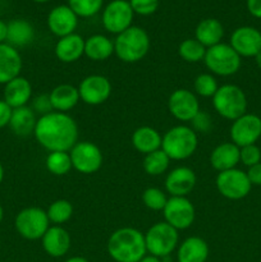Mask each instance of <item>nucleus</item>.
Instances as JSON below:
<instances>
[{
    "label": "nucleus",
    "instance_id": "f257e3e1",
    "mask_svg": "<svg viewBox=\"0 0 261 262\" xmlns=\"http://www.w3.org/2000/svg\"><path fill=\"white\" fill-rule=\"evenodd\" d=\"M78 125L68 113L50 112L38 117L33 136L49 152L67 151L78 142Z\"/></svg>",
    "mask_w": 261,
    "mask_h": 262
},
{
    "label": "nucleus",
    "instance_id": "f03ea898",
    "mask_svg": "<svg viewBox=\"0 0 261 262\" xmlns=\"http://www.w3.org/2000/svg\"><path fill=\"white\" fill-rule=\"evenodd\" d=\"M107 253L115 262H140L147 253L145 234L136 228H119L107 239Z\"/></svg>",
    "mask_w": 261,
    "mask_h": 262
},
{
    "label": "nucleus",
    "instance_id": "7ed1b4c3",
    "mask_svg": "<svg viewBox=\"0 0 261 262\" xmlns=\"http://www.w3.org/2000/svg\"><path fill=\"white\" fill-rule=\"evenodd\" d=\"M151 40L143 28L130 26L117 35L114 40V54L123 63H137L147 55Z\"/></svg>",
    "mask_w": 261,
    "mask_h": 262
},
{
    "label": "nucleus",
    "instance_id": "20e7f679",
    "mask_svg": "<svg viewBox=\"0 0 261 262\" xmlns=\"http://www.w3.org/2000/svg\"><path fill=\"white\" fill-rule=\"evenodd\" d=\"M199 137L189 125L178 124L165 132L161 141V150L170 160L182 161L191 158L197 150Z\"/></svg>",
    "mask_w": 261,
    "mask_h": 262
},
{
    "label": "nucleus",
    "instance_id": "39448f33",
    "mask_svg": "<svg viewBox=\"0 0 261 262\" xmlns=\"http://www.w3.org/2000/svg\"><path fill=\"white\" fill-rule=\"evenodd\" d=\"M212 99L215 112L227 120H235L247 113V97L237 84L225 83L219 86Z\"/></svg>",
    "mask_w": 261,
    "mask_h": 262
},
{
    "label": "nucleus",
    "instance_id": "423d86ee",
    "mask_svg": "<svg viewBox=\"0 0 261 262\" xmlns=\"http://www.w3.org/2000/svg\"><path fill=\"white\" fill-rule=\"evenodd\" d=\"M241 56L229 43L220 42L206 49L204 63L210 73L214 76L229 77L237 73L241 68Z\"/></svg>",
    "mask_w": 261,
    "mask_h": 262
},
{
    "label": "nucleus",
    "instance_id": "0eeeda50",
    "mask_svg": "<svg viewBox=\"0 0 261 262\" xmlns=\"http://www.w3.org/2000/svg\"><path fill=\"white\" fill-rule=\"evenodd\" d=\"M145 243L150 255L159 258L166 257L178 247V230L165 222L155 223L145 233Z\"/></svg>",
    "mask_w": 261,
    "mask_h": 262
},
{
    "label": "nucleus",
    "instance_id": "6e6552de",
    "mask_svg": "<svg viewBox=\"0 0 261 262\" xmlns=\"http://www.w3.org/2000/svg\"><path fill=\"white\" fill-rule=\"evenodd\" d=\"M14 228L18 234L27 241H37L50 228L48 214L36 206L25 207L14 217Z\"/></svg>",
    "mask_w": 261,
    "mask_h": 262
},
{
    "label": "nucleus",
    "instance_id": "1a4fd4ad",
    "mask_svg": "<svg viewBox=\"0 0 261 262\" xmlns=\"http://www.w3.org/2000/svg\"><path fill=\"white\" fill-rule=\"evenodd\" d=\"M215 186L223 197L232 201H238L247 197L252 188L246 171L237 168L217 173Z\"/></svg>",
    "mask_w": 261,
    "mask_h": 262
},
{
    "label": "nucleus",
    "instance_id": "9d476101",
    "mask_svg": "<svg viewBox=\"0 0 261 262\" xmlns=\"http://www.w3.org/2000/svg\"><path fill=\"white\" fill-rule=\"evenodd\" d=\"M72 166L78 173L89 176L100 170L102 166V152L99 146L90 141H78L69 151Z\"/></svg>",
    "mask_w": 261,
    "mask_h": 262
},
{
    "label": "nucleus",
    "instance_id": "9b49d317",
    "mask_svg": "<svg viewBox=\"0 0 261 262\" xmlns=\"http://www.w3.org/2000/svg\"><path fill=\"white\" fill-rule=\"evenodd\" d=\"M133 13L128 0H112L102 10L101 22L105 30L119 35L132 26Z\"/></svg>",
    "mask_w": 261,
    "mask_h": 262
},
{
    "label": "nucleus",
    "instance_id": "f8f14e48",
    "mask_svg": "<svg viewBox=\"0 0 261 262\" xmlns=\"http://www.w3.org/2000/svg\"><path fill=\"white\" fill-rule=\"evenodd\" d=\"M164 222L177 230H184L192 227L196 217L193 204L187 197L170 196L163 209Z\"/></svg>",
    "mask_w": 261,
    "mask_h": 262
},
{
    "label": "nucleus",
    "instance_id": "ddd939ff",
    "mask_svg": "<svg viewBox=\"0 0 261 262\" xmlns=\"http://www.w3.org/2000/svg\"><path fill=\"white\" fill-rule=\"evenodd\" d=\"M230 141L238 147L255 145L261 137V118L256 114L246 113L230 125Z\"/></svg>",
    "mask_w": 261,
    "mask_h": 262
},
{
    "label": "nucleus",
    "instance_id": "4468645a",
    "mask_svg": "<svg viewBox=\"0 0 261 262\" xmlns=\"http://www.w3.org/2000/svg\"><path fill=\"white\" fill-rule=\"evenodd\" d=\"M78 92L82 102L97 106L109 100L112 95V83L109 78L101 74H90L81 81Z\"/></svg>",
    "mask_w": 261,
    "mask_h": 262
},
{
    "label": "nucleus",
    "instance_id": "2eb2a0df",
    "mask_svg": "<svg viewBox=\"0 0 261 262\" xmlns=\"http://www.w3.org/2000/svg\"><path fill=\"white\" fill-rule=\"evenodd\" d=\"M168 109L171 117L179 122H191L201 107L194 92L187 89H178L169 96Z\"/></svg>",
    "mask_w": 261,
    "mask_h": 262
},
{
    "label": "nucleus",
    "instance_id": "dca6fc26",
    "mask_svg": "<svg viewBox=\"0 0 261 262\" xmlns=\"http://www.w3.org/2000/svg\"><path fill=\"white\" fill-rule=\"evenodd\" d=\"M229 45L241 58H255L261 51V32L251 26L235 28L230 35Z\"/></svg>",
    "mask_w": 261,
    "mask_h": 262
},
{
    "label": "nucleus",
    "instance_id": "f3484780",
    "mask_svg": "<svg viewBox=\"0 0 261 262\" xmlns=\"http://www.w3.org/2000/svg\"><path fill=\"white\" fill-rule=\"evenodd\" d=\"M196 173L188 166L171 169L165 178V191L173 197H187L196 187Z\"/></svg>",
    "mask_w": 261,
    "mask_h": 262
},
{
    "label": "nucleus",
    "instance_id": "a211bd4d",
    "mask_svg": "<svg viewBox=\"0 0 261 262\" xmlns=\"http://www.w3.org/2000/svg\"><path fill=\"white\" fill-rule=\"evenodd\" d=\"M78 26V17L69 5H58L48 15V27L53 35L60 38L74 33Z\"/></svg>",
    "mask_w": 261,
    "mask_h": 262
},
{
    "label": "nucleus",
    "instance_id": "6ab92c4d",
    "mask_svg": "<svg viewBox=\"0 0 261 262\" xmlns=\"http://www.w3.org/2000/svg\"><path fill=\"white\" fill-rule=\"evenodd\" d=\"M44 251L51 257H63L71 250V234L61 225H50L41 238Z\"/></svg>",
    "mask_w": 261,
    "mask_h": 262
},
{
    "label": "nucleus",
    "instance_id": "aec40b11",
    "mask_svg": "<svg viewBox=\"0 0 261 262\" xmlns=\"http://www.w3.org/2000/svg\"><path fill=\"white\" fill-rule=\"evenodd\" d=\"M32 84L26 77L18 76L4 84L3 100L12 109L27 106L32 99Z\"/></svg>",
    "mask_w": 261,
    "mask_h": 262
},
{
    "label": "nucleus",
    "instance_id": "412c9836",
    "mask_svg": "<svg viewBox=\"0 0 261 262\" xmlns=\"http://www.w3.org/2000/svg\"><path fill=\"white\" fill-rule=\"evenodd\" d=\"M23 60L19 51L9 43H0V84L20 76Z\"/></svg>",
    "mask_w": 261,
    "mask_h": 262
},
{
    "label": "nucleus",
    "instance_id": "4be33fe9",
    "mask_svg": "<svg viewBox=\"0 0 261 262\" xmlns=\"http://www.w3.org/2000/svg\"><path fill=\"white\" fill-rule=\"evenodd\" d=\"M54 53L61 63H76L84 55V38L76 32L60 37L55 43Z\"/></svg>",
    "mask_w": 261,
    "mask_h": 262
},
{
    "label": "nucleus",
    "instance_id": "5701e85b",
    "mask_svg": "<svg viewBox=\"0 0 261 262\" xmlns=\"http://www.w3.org/2000/svg\"><path fill=\"white\" fill-rule=\"evenodd\" d=\"M210 165L220 173V171L229 170L237 168L240 164V147L230 141L222 142L210 154Z\"/></svg>",
    "mask_w": 261,
    "mask_h": 262
},
{
    "label": "nucleus",
    "instance_id": "b1692460",
    "mask_svg": "<svg viewBox=\"0 0 261 262\" xmlns=\"http://www.w3.org/2000/svg\"><path fill=\"white\" fill-rule=\"evenodd\" d=\"M51 107L54 112L68 113L79 102V92L78 87H74L73 84L61 83L54 87L49 94Z\"/></svg>",
    "mask_w": 261,
    "mask_h": 262
},
{
    "label": "nucleus",
    "instance_id": "393cba45",
    "mask_svg": "<svg viewBox=\"0 0 261 262\" xmlns=\"http://www.w3.org/2000/svg\"><path fill=\"white\" fill-rule=\"evenodd\" d=\"M209 257V245L201 237H188L178 245V262H206Z\"/></svg>",
    "mask_w": 261,
    "mask_h": 262
},
{
    "label": "nucleus",
    "instance_id": "a878e982",
    "mask_svg": "<svg viewBox=\"0 0 261 262\" xmlns=\"http://www.w3.org/2000/svg\"><path fill=\"white\" fill-rule=\"evenodd\" d=\"M161 141H163V136L159 133L158 129L150 127V125L138 127L130 137V142H132L135 150L142 155H147L154 151L160 150Z\"/></svg>",
    "mask_w": 261,
    "mask_h": 262
},
{
    "label": "nucleus",
    "instance_id": "bb28decb",
    "mask_svg": "<svg viewBox=\"0 0 261 262\" xmlns=\"http://www.w3.org/2000/svg\"><path fill=\"white\" fill-rule=\"evenodd\" d=\"M37 119V114L28 105L27 106L17 107V109H13L9 128L15 136L27 137V136L33 135Z\"/></svg>",
    "mask_w": 261,
    "mask_h": 262
},
{
    "label": "nucleus",
    "instance_id": "cd10ccee",
    "mask_svg": "<svg viewBox=\"0 0 261 262\" xmlns=\"http://www.w3.org/2000/svg\"><path fill=\"white\" fill-rule=\"evenodd\" d=\"M224 37V27L222 22L215 18L202 19L194 30V38L206 49L222 42Z\"/></svg>",
    "mask_w": 261,
    "mask_h": 262
},
{
    "label": "nucleus",
    "instance_id": "c85d7f7f",
    "mask_svg": "<svg viewBox=\"0 0 261 262\" xmlns=\"http://www.w3.org/2000/svg\"><path fill=\"white\" fill-rule=\"evenodd\" d=\"M114 54V41L107 36L96 35L90 36L84 40V56L92 61L107 60Z\"/></svg>",
    "mask_w": 261,
    "mask_h": 262
},
{
    "label": "nucleus",
    "instance_id": "c756f323",
    "mask_svg": "<svg viewBox=\"0 0 261 262\" xmlns=\"http://www.w3.org/2000/svg\"><path fill=\"white\" fill-rule=\"evenodd\" d=\"M35 37L32 25L26 19H13L8 23L7 43L13 48H23L30 45Z\"/></svg>",
    "mask_w": 261,
    "mask_h": 262
},
{
    "label": "nucleus",
    "instance_id": "7c9ffc66",
    "mask_svg": "<svg viewBox=\"0 0 261 262\" xmlns=\"http://www.w3.org/2000/svg\"><path fill=\"white\" fill-rule=\"evenodd\" d=\"M170 161L169 156L160 148V150H156L145 155L142 163L143 170L151 177L161 176V174L166 173L169 165H170Z\"/></svg>",
    "mask_w": 261,
    "mask_h": 262
},
{
    "label": "nucleus",
    "instance_id": "2f4dec72",
    "mask_svg": "<svg viewBox=\"0 0 261 262\" xmlns=\"http://www.w3.org/2000/svg\"><path fill=\"white\" fill-rule=\"evenodd\" d=\"M45 165L49 173L58 177L66 176L71 171V169H73L71 156L67 151H54V152L49 154L46 156Z\"/></svg>",
    "mask_w": 261,
    "mask_h": 262
},
{
    "label": "nucleus",
    "instance_id": "473e14b6",
    "mask_svg": "<svg viewBox=\"0 0 261 262\" xmlns=\"http://www.w3.org/2000/svg\"><path fill=\"white\" fill-rule=\"evenodd\" d=\"M49 222L53 225H61L69 222L73 216V205L68 200H55L46 210Z\"/></svg>",
    "mask_w": 261,
    "mask_h": 262
},
{
    "label": "nucleus",
    "instance_id": "72a5a7b5",
    "mask_svg": "<svg viewBox=\"0 0 261 262\" xmlns=\"http://www.w3.org/2000/svg\"><path fill=\"white\" fill-rule=\"evenodd\" d=\"M206 48L196 38H186L178 46V55L187 63H200L204 60Z\"/></svg>",
    "mask_w": 261,
    "mask_h": 262
},
{
    "label": "nucleus",
    "instance_id": "f704fd0d",
    "mask_svg": "<svg viewBox=\"0 0 261 262\" xmlns=\"http://www.w3.org/2000/svg\"><path fill=\"white\" fill-rule=\"evenodd\" d=\"M104 0H68V5L78 18H90L101 10Z\"/></svg>",
    "mask_w": 261,
    "mask_h": 262
},
{
    "label": "nucleus",
    "instance_id": "c9c22d12",
    "mask_svg": "<svg viewBox=\"0 0 261 262\" xmlns=\"http://www.w3.org/2000/svg\"><path fill=\"white\" fill-rule=\"evenodd\" d=\"M217 81L214 74L201 73L194 78L193 91L197 96L201 97H212L217 91Z\"/></svg>",
    "mask_w": 261,
    "mask_h": 262
},
{
    "label": "nucleus",
    "instance_id": "e433bc0d",
    "mask_svg": "<svg viewBox=\"0 0 261 262\" xmlns=\"http://www.w3.org/2000/svg\"><path fill=\"white\" fill-rule=\"evenodd\" d=\"M168 197L165 192L161 191L158 187H148L142 193V202L151 211H163L165 207Z\"/></svg>",
    "mask_w": 261,
    "mask_h": 262
},
{
    "label": "nucleus",
    "instance_id": "4c0bfd02",
    "mask_svg": "<svg viewBox=\"0 0 261 262\" xmlns=\"http://www.w3.org/2000/svg\"><path fill=\"white\" fill-rule=\"evenodd\" d=\"M240 163L247 168L261 163V150L257 145H248L240 147Z\"/></svg>",
    "mask_w": 261,
    "mask_h": 262
},
{
    "label": "nucleus",
    "instance_id": "58836bf2",
    "mask_svg": "<svg viewBox=\"0 0 261 262\" xmlns=\"http://www.w3.org/2000/svg\"><path fill=\"white\" fill-rule=\"evenodd\" d=\"M133 13L138 15H151L158 10L159 0H128Z\"/></svg>",
    "mask_w": 261,
    "mask_h": 262
},
{
    "label": "nucleus",
    "instance_id": "ea45409f",
    "mask_svg": "<svg viewBox=\"0 0 261 262\" xmlns=\"http://www.w3.org/2000/svg\"><path fill=\"white\" fill-rule=\"evenodd\" d=\"M192 129L194 132L200 133H209L212 128V118L209 113L200 110L196 117L191 120Z\"/></svg>",
    "mask_w": 261,
    "mask_h": 262
},
{
    "label": "nucleus",
    "instance_id": "a19ab883",
    "mask_svg": "<svg viewBox=\"0 0 261 262\" xmlns=\"http://www.w3.org/2000/svg\"><path fill=\"white\" fill-rule=\"evenodd\" d=\"M32 110L36 114L45 115L48 113L54 112L53 107H51L50 99H49V95H40V96H36L32 101Z\"/></svg>",
    "mask_w": 261,
    "mask_h": 262
},
{
    "label": "nucleus",
    "instance_id": "79ce46f5",
    "mask_svg": "<svg viewBox=\"0 0 261 262\" xmlns=\"http://www.w3.org/2000/svg\"><path fill=\"white\" fill-rule=\"evenodd\" d=\"M13 109L4 101L0 99V129L5 127H9L10 118H12Z\"/></svg>",
    "mask_w": 261,
    "mask_h": 262
},
{
    "label": "nucleus",
    "instance_id": "37998d69",
    "mask_svg": "<svg viewBox=\"0 0 261 262\" xmlns=\"http://www.w3.org/2000/svg\"><path fill=\"white\" fill-rule=\"evenodd\" d=\"M246 174H247L252 186H261V163L248 168Z\"/></svg>",
    "mask_w": 261,
    "mask_h": 262
},
{
    "label": "nucleus",
    "instance_id": "c03bdc74",
    "mask_svg": "<svg viewBox=\"0 0 261 262\" xmlns=\"http://www.w3.org/2000/svg\"><path fill=\"white\" fill-rule=\"evenodd\" d=\"M247 10L252 17L261 19V0H247Z\"/></svg>",
    "mask_w": 261,
    "mask_h": 262
},
{
    "label": "nucleus",
    "instance_id": "a18cd8bd",
    "mask_svg": "<svg viewBox=\"0 0 261 262\" xmlns=\"http://www.w3.org/2000/svg\"><path fill=\"white\" fill-rule=\"evenodd\" d=\"M7 35H8V23L0 19V43L7 42Z\"/></svg>",
    "mask_w": 261,
    "mask_h": 262
},
{
    "label": "nucleus",
    "instance_id": "49530a36",
    "mask_svg": "<svg viewBox=\"0 0 261 262\" xmlns=\"http://www.w3.org/2000/svg\"><path fill=\"white\" fill-rule=\"evenodd\" d=\"M140 262H161V261L159 257H155V256L153 255H148V256H145V257H143Z\"/></svg>",
    "mask_w": 261,
    "mask_h": 262
},
{
    "label": "nucleus",
    "instance_id": "de8ad7c7",
    "mask_svg": "<svg viewBox=\"0 0 261 262\" xmlns=\"http://www.w3.org/2000/svg\"><path fill=\"white\" fill-rule=\"evenodd\" d=\"M66 262H90V261L87 260V258L81 257V256H74V257L68 258Z\"/></svg>",
    "mask_w": 261,
    "mask_h": 262
},
{
    "label": "nucleus",
    "instance_id": "09e8293b",
    "mask_svg": "<svg viewBox=\"0 0 261 262\" xmlns=\"http://www.w3.org/2000/svg\"><path fill=\"white\" fill-rule=\"evenodd\" d=\"M4 177H5L4 166H3L2 161H0V184H2V183H3V181H4Z\"/></svg>",
    "mask_w": 261,
    "mask_h": 262
},
{
    "label": "nucleus",
    "instance_id": "8fccbe9b",
    "mask_svg": "<svg viewBox=\"0 0 261 262\" xmlns=\"http://www.w3.org/2000/svg\"><path fill=\"white\" fill-rule=\"evenodd\" d=\"M255 61H256V66L261 69V51L255 56Z\"/></svg>",
    "mask_w": 261,
    "mask_h": 262
},
{
    "label": "nucleus",
    "instance_id": "3c124183",
    "mask_svg": "<svg viewBox=\"0 0 261 262\" xmlns=\"http://www.w3.org/2000/svg\"><path fill=\"white\" fill-rule=\"evenodd\" d=\"M3 219H4V209H3L2 204H0V224H2Z\"/></svg>",
    "mask_w": 261,
    "mask_h": 262
},
{
    "label": "nucleus",
    "instance_id": "603ef678",
    "mask_svg": "<svg viewBox=\"0 0 261 262\" xmlns=\"http://www.w3.org/2000/svg\"><path fill=\"white\" fill-rule=\"evenodd\" d=\"M35 3H38V4H44V3H48L50 2V0H33Z\"/></svg>",
    "mask_w": 261,
    "mask_h": 262
}]
</instances>
